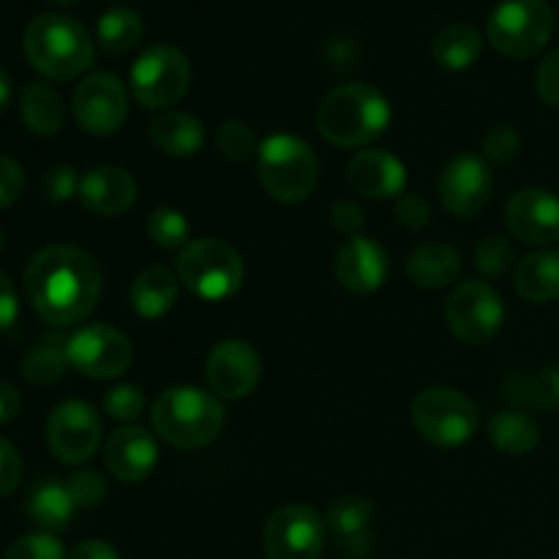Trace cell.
Returning a JSON list of instances; mask_svg holds the SVG:
<instances>
[{
    "label": "cell",
    "instance_id": "11",
    "mask_svg": "<svg viewBox=\"0 0 559 559\" xmlns=\"http://www.w3.org/2000/svg\"><path fill=\"white\" fill-rule=\"evenodd\" d=\"M506 320V306L497 289L486 282H464L445 304V322L464 344H486L497 336Z\"/></svg>",
    "mask_w": 559,
    "mask_h": 559
},
{
    "label": "cell",
    "instance_id": "10",
    "mask_svg": "<svg viewBox=\"0 0 559 559\" xmlns=\"http://www.w3.org/2000/svg\"><path fill=\"white\" fill-rule=\"evenodd\" d=\"M325 519L309 506H282L262 533L265 559H320L325 549Z\"/></svg>",
    "mask_w": 559,
    "mask_h": 559
},
{
    "label": "cell",
    "instance_id": "9",
    "mask_svg": "<svg viewBox=\"0 0 559 559\" xmlns=\"http://www.w3.org/2000/svg\"><path fill=\"white\" fill-rule=\"evenodd\" d=\"M191 63L173 44H153L131 66V93L145 109H167L186 96Z\"/></svg>",
    "mask_w": 559,
    "mask_h": 559
},
{
    "label": "cell",
    "instance_id": "36",
    "mask_svg": "<svg viewBox=\"0 0 559 559\" xmlns=\"http://www.w3.org/2000/svg\"><path fill=\"white\" fill-rule=\"evenodd\" d=\"M513 260H516L513 246L506 238H500V235H489L475 249V265L480 267L484 276H502V273L511 271Z\"/></svg>",
    "mask_w": 559,
    "mask_h": 559
},
{
    "label": "cell",
    "instance_id": "24",
    "mask_svg": "<svg viewBox=\"0 0 559 559\" xmlns=\"http://www.w3.org/2000/svg\"><path fill=\"white\" fill-rule=\"evenodd\" d=\"M462 273V254L448 243H424L409 254L407 278L420 289L451 287Z\"/></svg>",
    "mask_w": 559,
    "mask_h": 559
},
{
    "label": "cell",
    "instance_id": "32",
    "mask_svg": "<svg viewBox=\"0 0 559 559\" xmlns=\"http://www.w3.org/2000/svg\"><path fill=\"white\" fill-rule=\"evenodd\" d=\"M480 49H484L480 33L473 25H464V22L442 27L435 41H431V55L448 71L469 69L480 58Z\"/></svg>",
    "mask_w": 559,
    "mask_h": 559
},
{
    "label": "cell",
    "instance_id": "22",
    "mask_svg": "<svg viewBox=\"0 0 559 559\" xmlns=\"http://www.w3.org/2000/svg\"><path fill=\"white\" fill-rule=\"evenodd\" d=\"M347 180L360 197L391 200L407 186V169L388 151H360L349 158Z\"/></svg>",
    "mask_w": 559,
    "mask_h": 559
},
{
    "label": "cell",
    "instance_id": "31",
    "mask_svg": "<svg viewBox=\"0 0 559 559\" xmlns=\"http://www.w3.org/2000/svg\"><path fill=\"white\" fill-rule=\"evenodd\" d=\"M69 336L63 333H47L38 338L27 355L22 358V377L33 385H52L69 369Z\"/></svg>",
    "mask_w": 559,
    "mask_h": 559
},
{
    "label": "cell",
    "instance_id": "45",
    "mask_svg": "<svg viewBox=\"0 0 559 559\" xmlns=\"http://www.w3.org/2000/svg\"><path fill=\"white\" fill-rule=\"evenodd\" d=\"M429 202L418 194H404L396 202V218L407 229H424L429 224Z\"/></svg>",
    "mask_w": 559,
    "mask_h": 559
},
{
    "label": "cell",
    "instance_id": "30",
    "mask_svg": "<svg viewBox=\"0 0 559 559\" xmlns=\"http://www.w3.org/2000/svg\"><path fill=\"white\" fill-rule=\"evenodd\" d=\"M20 112L27 131L36 136H55L63 129V98H60V93L55 91L52 85H47V82H31V85L22 91Z\"/></svg>",
    "mask_w": 559,
    "mask_h": 559
},
{
    "label": "cell",
    "instance_id": "43",
    "mask_svg": "<svg viewBox=\"0 0 559 559\" xmlns=\"http://www.w3.org/2000/svg\"><path fill=\"white\" fill-rule=\"evenodd\" d=\"M535 91H538L540 102L559 109V49H555V52H551L549 58H544V63L538 66Z\"/></svg>",
    "mask_w": 559,
    "mask_h": 559
},
{
    "label": "cell",
    "instance_id": "13",
    "mask_svg": "<svg viewBox=\"0 0 559 559\" xmlns=\"http://www.w3.org/2000/svg\"><path fill=\"white\" fill-rule=\"evenodd\" d=\"M71 109H74V120L85 134L107 136L126 123L129 93L112 71H98V74L85 76L76 85Z\"/></svg>",
    "mask_w": 559,
    "mask_h": 559
},
{
    "label": "cell",
    "instance_id": "3",
    "mask_svg": "<svg viewBox=\"0 0 559 559\" xmlns=\"http://www.w3.org/2000/svg\"><path fill=\"white\" fill-rule=\"evenodd\" d=\"M391 102L366 82H349L328 93L317 109V131L336 147H364L385 134Z\"/></svg>",
    "mask_w": 559,
    "mask_h": 559
},
{
    "label": "cell",
    "instance_id": "1",
    "mask_svg": "<svg viewBox=\"0 0 559 559\" xmlns=\"http://www.w3.org/2000/svg\"><path fill=\"white\" fill-rule=\"evenodd\" d=\"M25 295L47 325L66 328L96 309L104 289L98 262L76 246H47L27 262Z\"/></svg>",
    "mask_w": 559,
    "mask_h": 559
},
{
    "label": "cell",
    "instance_id": "34",
    "mask_svg": "<svg viewBox=\"0 0 559 559\" xmlns=\"http://www.w3.org/2000/svg\"><path fill=\"white\" fill-rule=\"evenodd\" d=\"M147 238L158 246V249H186L189 240V222L175 207H156L145 222Z\"/></svg>",
    "mask_w": 559,
    "mask_h": 559
},
{
    "label": "cell",
    "instance_id": "42",
    "mask_svg": "<svg viewBox=\"0 0 559 559\" xmlns=\"http://www.w3.org/2000/svg\"><path fill=\"white\" fill-rule=\"evenodd\" d=\"M25 189V173L20 164L9 156H0V211L14 205Z\"/></svg>",
    "mask_w": 559,
    "mask_h": 559
},
{
    "label": "cell",
    "instance_id": "2",
    "mask_svg": "<svg viewBox=\"0 0 559 559\" xmlns=\"http://www.w3.org/2000/svg\"><path fill=\"white\" fill-rule=\"evenodd\" d=\"M25 58L47 80H74L96 60L91 33L69 14H38L27 22L22 36Z\"/></svg>",
    "mask_w": 559,
    "mask_h": 559
},
{
    "label": "cell",
    "instance_id": "20",
    "mask_svg": "<svg viewBox=\"0 0 559 559\" xmlns=\"http://www.w3.org/2000/svg\"><path fill=\"white\" fill-rule=\"evenodd\" d=\"M80 202L96 216L112 218L136 202V180L129 169L102 164L80 180Z\"/></svg>",
    "mask_w": 559,
    "mask_h": 559
},
{
    "label": "cell",
    "instance_id": "35",
    "mask_svg": "<svg viewBox=\"0 0 559 559\" xmlns=\"http://www.w3.org/2000/svg\"><path fill=\"white\" fill-rule=\"evenodd\" d=\"M216 147L229 162H246L257 151V136L243 120H227L216 131Z\"/></svg>",
    "mask_w": 559,
    "mask_h": 559
},
{
    "label": "cell",
    "instance_id": "25",
    "mask_svg": "<svg viewBox=\"0 0 559 559\" xmlns=\"http://www.w3.org/2000/svg\"><path fill=\"white\" fill-rule=\"evenodd\" d=\"M178 273H173L164 265H151L134 278L131 284V309L145 320H158L167 314L178 300Z\"/></svg>",
    "mask_w": 559,
    "mask_h": 559
},
{
    "label": "cell",
    "instance_id": "12",
    "mask_svg": "<svg viewBox=\"0 0 559 559\" xmlns=\"http://www.w3.org/2000/svg\"><path fill=\"white\" fill-rule=\"evenodd\" d=\"M47 445L58 462L85 464L102 445V415L80 399L58 404L47 420Z\"/></svg>",
    "mask_w": 559,
    "mask_h": 559
},
{
    "label": "cell",
    "instance_id": "14",
    "mask_svg": "<svg viewBox=\"0 0 559 559\" xmlns=\"http://www.w3.org/2000/svg\"><path fill=\"white\" fill-rule=\"evenodd\" d=\"M134 360L131 342L112 325H85L69 336V364L91 380H115Z\"/></svg>",
    "mask_w": 559,
    "mask_h": 559
},
{
    "label": "cell",
    "instance_id": "8",
    "mask_svg": "<svg viewBox=\"0 0 559 559\" xmlns=\"http://www.w3.org/2000/svg\"><path fill=\"white\" fill-rule=\"evenodd\" d=\"M415 431L437 448H459L478 429V407L453 388L435 385L415 396L409 409Z\"/></svg>",
    "mask_w": 559,
    "mask_h": 559
},
{
    "label": "cell",
    "instance_id": "33",
    "mask_svg": "<svg viewBox=\"0 0 559 559\" xmlns=\"http://www.w3.org/2000/svg\"><path fill=\"white\" fill-rule=\"evenodd\" d=\"M142 36H145V22L129 5H115V9L104 11L96 27L98 47L107 55L131 52L142 41Z\"/></svg>",
    "mask_w": 559,
    "mask_h": 559
},
{
    "label": "cell",
    "instance_id": "7",
    "mask_svg": "<svg viewBox=\"0 0 559 559\" xmlns=\"http://www.w3.org/2000/svg\"><path fill=\"white\" fill-rule=\"evenodd\" d=\"M555 33V11L546 0H502L489 16L486 36L506 58H533Z\"/></svg>",
    "mask_w": 559,
    "mask_h": 559
},
{
    "label": "cell",
    "instance_id": "48",
    "mask_svg": "<svg viewBox=\"0 0 559 559\" xmlns=\"http://www.w3.org/2000/svg\"><path fill=\"white\" fill-rule=\"evenodd\" d=\"M69 559H120V555L115 551L112 544H107V540H82V544L71 551Z\"/></svg>",
    "mask_w": 559,
    "mask_h": 559
},
{
    "label": "cell",
    "instance_id": "6",
    "mask_svg": "<svg viewBox=\"0 0 559 559\" xmlns=\"http://www.w3.org/2000/svg\"><path fill=\"white\" fill-rule=\"evenodd\" d=\"M175 273L197 298L224 300L233 298L243 284V260L227 240L200 238L180 251Z\"/></svg>",
    "mask_w": 559,
    "mask_h": 559
},
{
    "label": "cell",
    "instance_id": "15",
    "mask_svg": "<svg viewBox=\"0 0 559 559\" xmlns=\"http://www.w3.org/2000/svg\"><path fill=\"white\" fill-rule=\"evenodd\" d=\"M437 189H440L442 207L451 216L473 218L489 205L495 178H491V169L484 158L462 153L445 164Z\"/></svg>",
    "mask_w": 559,
    "mask_h": 559
},
{
    "label": "cell",
    "instance_id": "23",
    "mask_svg": "<svg viewBox=\"0 0 559 559\" xmlns=\"http://www.w3.org/2000/svg\"><path fill=\"white\" fill-rule=\"evenodd\" d=\"M153 147L164 156L173 158H189L197 156L205 145V126L200 118L189 112H162L151 120Z\"/></svg>",
    "mask_w": 559,
    "mask_h": 559
},
{
    "label": "cell",
    "instance_id": "21",
    "mask_svg": "<svg viewBox=\"0 0 559 559\" xmlns=\"http://www.w3.org/2000/svg\"><path fill=\"white\" fill-rule=\"evenodd\" d=\"M371 522L374 508L358 495L338 497L325 511V527L336 540L338 551L355 559H364L371 551Z\"/></svg>",
    "mask_w": 559,
    "mask_h": 559
},
{
    "label": "cell",
    "instance_id": "26",
    "mask_svg": "<svg viewBox=\"0 0 559 559\" xmlns=\"http://www.w3.org/2000/svg\"><path fill=\"white\" fill-rule=\"evenodd\" d=\"M513 287L527 304H555L559 300V249L535 251L516 267Z\"/></svg>",
    "mask_w": 559,
    "mask_h": 559
},
{
    "label": "cell",
    "instance_id": "39",
    "mask_svg": "<svg viewBox=\"0 0 559 559\" xmlns=\"http://www.w3.org/2000/svg\"><path fill=\"white\" fill-rule=\"evenodd\" d=\"M5 559H66V549L55 535L33 533L14 540Z\"/></svg>",
    "mask_w": 559,
    "mask_h": 559
},
{
    "label": "cell",
    "instance_id": "4",
    "mask_svg": "<svg viewBox=\"0 0 559 559\" xmlns=\"http://www.w3.org/2000/svg\"><path fill=\"white\" fill-rule=\"evenodd\" d=\"M151 420L164 442L180 451H197L222 435L224 407L213 393L180 385L169 388L156 399Z\"/></svg>",
    "mask_w": 559,
    "mask_h": 559
},
{
    "label": "cell",
    "instance_id": "41",
    "mask_svg": "<svg viewBox=\"0 0 559 559\" xmlns=\"http://www.w3.org/2000/svg\"><path fill=\"white\" fill-rule=\"evenodd\" d=\"M519 151H522V136L516 134L513 126H497V129H491L486 134L484 153L489 162L508 164L519 156Z\"/></svg>",
    "mask_w": 559,
    "mask_h": 559
},
{
    "label": "cell",
    "instance_id": "51",
    "mask_svg": "<svg viewBox=\"0 0 559 559\" xmlns=\"http://www.w3.org/2000/svg\"><path fill=\"white\" fill-rule=\"evenodd\" d=\"M52 3H58V5H74V3H80V0H52Z\"/></svg>",
    "mask_w": 559,
    "mask_h": 559
},
{
    "label": "cell",
    "instance_id": "50",
    "mask_svg": "<svg viewBox=\"0 0 559 559\" xmlns=\"http://www.w3.org/2000/svg\"><path fill=\"white\" fill-rule=\"evenodd\" d=\"M9 104H11V76L9 71L0 66V115L9 109Z\"/></svg>",
    "mask_w": 559,
    "mask_h": 559
},
{
    "label": "cell",
    "instance_id": "17",
    "mask_svg": "<svg viewBox=\"0 0 559 559\" xmlns=\"http://www.w3.org/2000/svg\"><path fill=\"white\" fill-rule=\"evenodd\" d=\"M506 224L522 243L546 246L559 240V197L546 189H519L506 205Z\"/></svg>",
    "mask_w": 559,
    "mask_h": 559
},
{
    "label": "cell",
    "instance_id": "29",
    "mask_svg": "<svg viewBox=\"0 0 559 559\" xmlns=\"http://www.w3.org/2000/svg\"><path fill=\"white\" fill-rule=\"evenodd\" d=\"M506 396L519 409H559V366L513 371L506 380Z\"/></svg>",
    "mask_w": 559,
    "mask_h": 559
},
{
    "label": "cell",
    "instance_id": "19",
    "mask_svg": "<svg viewBox=\"0 0 559 559\" xmlns=\"http://www.w3.org/2000/svg\"><path fill=\"white\" fill-rule=\"evenodd\" d=\"M391 262L385 249L371 238H349L336 254V278L355 295H369L385 284Z\"/></svg>",
    "mask_w": 559,
    "mask_h": 559
},
{
    "label": "cell",
    "instance_id": "38",
    "mask_svg": "<svg viewBox=\"0 0 559 559\" xmlns=\"http://www.w3.org/2000/svg\"><path fill=\"white\" fill-rule=\"evenodd\" d=\"M66 489H69L71 500L76 508H96L107 500V480L102 478V473L96 469H80V473L71 475L66 480Z\"/></svg>",
    "mask_w": 559,
    "mask_h": 559
},
{
    "label": "cell",
    "instance_id": "16",
    "mask_svg": "<svg viewBox=\"0 0 559 559\" xmlns=\"http://www.w3.org/2000/svg\"><path fill=\"white\" fill-rule=\"evenodd\" d=\"M207 385L222 399H246L262 380V358L243 338H224L205 364Z\"/></svg>",
    "mask_w": 559,
    "mask_h": 559
},
{
    "label": "cell",
    "instance_id": "46",
    "mask_svg": "<svg viewBox=\"0 0 559 559\" xmlns=\"http://www.w3.org/2000/svg\"><path fill=\"white\" fill-rule=\"evenodd\" d=\"M331 224H333V229H336V233L349 235V238H358V233L364 229V224H366V216H364V211L355 205V202L342 200V202H336V205H333Z\"/></svg>",
    "mask_w": 559,
    "mask_h": 559
},
{
    "label": "cell",
    "instance_id": "18",
    "mask_svg": "<svg viewBox=\"0 0 559 559\" xmlns=\"http://www.w3.org/2000/svg\"><path fill=\"white\" fill-rule=\"evenodd\" d=\"M158 459L156 440L142 426L112 431L104 445V467L120 484H140L153 473Z\"/></svg>",
    "mask_w": 559,
    "mask_h": 559
},
{
    "label": "cell",
    "instance_id": "49",
    "mask_svg": "<svg viewBox=\"0 0 559 559\" xmlns=\"http://www.w3.org/2000/svg\"><path fill=\"white\" fill-rule=\"evenodd\" d=\"M22 407V396L14 385L9 382H0V424H9L20 415Z\"/></svg>",
    "mask_w": 559,
    "mask_h": 559
},
{
    "label": "cell",
    "instance_id": "47",
    "mask_svg": "<svg viewBox=\"0 0 559 559\" xmlns=\"http://www.w3.org/2000/svg\"><path fill=\"white\" fill-rule=\"evenodd\" d=\"M16 314H20V300H16V289L11 278L0 271V331H9L14 325Z\"/></svg>",
    "mask_w": 559,
    "mask_h": 559
},
{
    "label": "cell",
    "instance_id": "40",
    "mask_svg": "<svg viewBox=\"0 0 559 559\" xmlns=\"http://www.w3.org/2000/svg\"><path fill=\"white\" fill-rule=\"evenodd\" d=\"M80 180L76 178L74 167H66V164H58V167H49L41 178V191L49 202H69L71 197L80 194Z\"/></svg>",
    "mask_w": 559,
    "mask_h": 559
},
{
    "label": "cell",
    "instance_id": "37",
    "mask_svg": "<svg viewBox=\"0 0 559 559\" xmlns=\"http://www.w3.org/2000/svg\"><path fill=\"white\" fill-rule=\"evenodd\" d=\"M104 413L112 420H134L145 409V393L140 385H115L104 393Z\"/></svg>",
    "mask_w": 559,
    "mask_h": 559
},
{
    "label": "cell",
    "instance_id": "5",
    "mask_svg": "<svg viewBox=\"0 0 559 559\" xmlns=\"http://www.w3.org/2000/svg\"><path fill=\"white\" fill-rule=\"evenodd\" d=\"M257 175L262 189L276 202H304L317 186L314 147L293 134L267 136L257 151Z\"/></svg>",
    "mask_w": 559,
    "mask_h": 559
},
{
    "label": "cell",
    "instance_id": "52",
    "mask_svg": "<svg viewBox=\"0 0 559 559\" xmlns=\"http://www.w3.org/2000/svg\"><path fill=\"white\" fill-rule=\"evenodd\" d=\"M0 251H3V233H0Z\"/></svg>",
    "mask_w": 559,
    "mask_h": 559
},
{
    "label": "cell",
    "instance_id": "44",
    "mask_svg": "<svg viewBox=\"0 0 559 559\" xmlns=\"http://www.w3.org/2000/svg\"><path fill=\"white\" fill-rule=\"evenodd\" d=\"M22 480L20 451L5 437H0V497L11 495Z\"/></svg>",
    "mask_w": 559,
    "mask_h": 559
},
{
    "label": "cell",
    "instance_id": "27",
    "mask_svg": "<svg viewBox=\"0 0 559 559\" xmlns=\"http://www.w3.org/2000/svg\"><path fill=\"white\" fill-rule=\"evenodd\" d=\"M74 500H71L66 484H58V480L47 478L41 484L33 486V491L27 495L25 513L33 524H36L41 533H63L66 527L74 519Z\"/></svg>",
    "mask_w": 559,
    "mask_h": 559
},
{
    "label": "cell",
    "instance_id": "28",
    "mask_svg": "<svg viewBox=\"0 0 559 559\" xmlns=\"http://www.w3.org/2000/svg\"><path fill=\"white\" fill-rule=\"evenodd\" d=\"M489 442L506 456H527L538 448L540 429L524 409L508 407L491 415Z\"/></svg>",
    "mask_w": 559,
    "mask_h": 559
}]
</instances>
